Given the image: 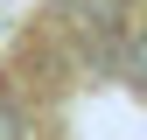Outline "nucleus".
<instances>
[{"label":"nucleus","instance_id":"f257e3e1","mask_svg":"<svg viewBox=\"0 0 147 140\" xmlns=\"http://www.w3.org/2000/svg\"><path fill=\"white\" fill-rule=\"evenodd\" d=\"M0 140H21V112L14 105H0Z\"/></svg>","mask_w":147,"mask_h":140}]
</instances>
